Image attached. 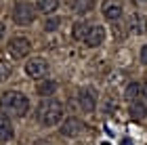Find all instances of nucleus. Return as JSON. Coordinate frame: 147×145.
Returning a JSON list of instances; mask_svg holds the SVG:
<instances>
[{
  "label": "nucleus",
  "instance_id": "39448f33",
  "mask_svg": "<svg viewBox=\"0 0 147 145\" xmlns=\"http://www.w3.org/2000/svg\"><path fill=\"white\" fill-rule=\"evenodd\" d=\"M46 71H49V63L42 57H34L30 61H25V74L30 78H44Z\"/></svg>",
  "mask_w": 147,
  "mask_h": 145
},
{
  "label": "nucleus",
  "instance_id": "9b49d317",
  "mask_svg": "<svg viewBox=\"0 0 147 145\" xmlns=\"http://www.w3.org/2000/svg\"><path fill=\"white\" fill-rule=\"evenodd\" d=\"M55 90H57V84L53 80H40L36 86V93L40 97H51V95H55Z\"/></svg>",
  "mask_w": 147,
  "mask_h": 145
},
{
  "label": "nucleus",
  "instance_id": "5701e85b",
  "mask_svg": "<svg viewBox=\"0 0 147 145\" xmlns=\"http://www.w3.org/2000/svg\"><path fill=\"white\" fill-rule=\"evenodd\" d=\"M143 2H147V0H143Z\"/></svg>",
  "mask_w": 147,
  "mask_h": 145
},
{
  "label": "nucleus",
  "instance_id": "423d86ee",
  "mask_svg": "<svg viewBox=\"0 0 147 145\" xmlns=\"http://www.w3.org/2000/svg\"><path fill=\"white\" fill-rule=\"evenodd\" d=\"M61 135L63 137H78L80 133H82L84 130V124H82V120H80V118H65L63 120V124H61Z\"/></svg>",
  "mask_w": 147,
  "mask_h": 145
},
{
  "label": "nucleus",
  "instance_id": "ddd939ff",
  "mask_svg": "<svg viewBox=\"0 0 147 145\" xmlns=\"http://www.w3.org/2000/svg\"><path fill=\"white\" fill-rule=\"evenodd\" d=\"M128 111H130V118H132V120H143V118L147 116V107H145L141 101H132Z\"/></svg>",
  "mask_w": 147,
  "mask_h": 145
},
{
  "label": "nucleus",
  "instance_id": "dca6fc26",
  "mask_svg": "<svg viewBox=\"0 0 147 145\" xmlns=\"http://www.w3.org/2000/svg\"><path fill=\"white\" fill-rule=\"evenodd\" d=\"M90 9H92V0H78L74 4V11L76 13H88Z\"/></svg>",
  "mask_w": 147,
  "mask_h": 145
},
{
  "label": "nucleus",
  "instance_id": "0eeeda50",
  "mask_svg": "<svg viewBox=\"0 0 147 145\" xmlns=\"http://www.w3.org/2000/svg\"><path fill=\"white\" fill-rule=\"evenodd\" d=\"M78 103L80 107H82V111H86V114H90V111H95L97 107V95L92 88H82L78 95Z\"/></svg>",
  "mask_w": 147,
  "mask_h": 145
},
{
  "label": "nucleus",
  "instance_id": "f3484780",
  "mask_svg": "<svg viewBox=\"0 0 147 145\" xmlns=\"http://www.w3.org/2000/svg\"><path fill=\"white\" fill-rule=\"evenodd\" d=\"M59 23H61V19H59V17H49V19H46V23H44V30L46 32H55L59 28Z\"/></svg>",
  "mask_w": 147,
  "mask_h": 145
},
{
  "label": "nucleus",
  "instance_id": "20e7f679",
  "mask_svg": "<svg viewBox=\"0 0 147 145\" xmlns=\"http://www.w3.org/2000/svg\"><path fill=\"white\" fill-rule=\"evenodd\" d=\"M30 49H32V42H30V38H25V36H15V38L9 40V55L15 57V59L25 57L30 53Z\"/></svg>",
  "mask_w": 147,
  "mask_h": 145
},
{
  "label": "nucleus",
  "instance_id": "2eb2a0df",
  "mask_svg": "<svg viewBox=\"0 0 147 145\" xmlns=\"http://www.w3.org/2000/svg\"><path fill=\"white\" fill-rule=\"evenodd\" d=\"M141 90H143V88L139 86L137 82H130L128 86H126V90H124V97L128 99V101H137V97L141 95Z\"/></svg>",
  "mask_w": 147,
  "mask_h": 145
},
{
  "label": "nucleus",
  "instance_id": "4468645a",
  "mask_svg": "<svg viewBox=\"0 0 147 145\" xmlns=\"http://www.w3.org/2000/svg\"><path fill=\"white\" fill-rule=\"evenodd\" d=\"M88 28H90L88 23H84V21H76V23H74V28H71V36L76 38V40H84L86 34H88Z\"/></svg>",
  "mask_w": 147,
  "mask_h": 145
},
{
  "label": "nucleus",
  "instance_id": "4be33fe9",
  "mask_svg": "<svg viewBox=\"0 0 147 145\" xmlns=\"http://www.w3.org/2000/svg\"><path fill=\"white\" fill-rule=\"evenodd\" d=\"M122 145H132V143H130L128 139H124V141H122Z\"/></svg>",
  "mask_w": 147,
  "mask_h": 145
},
{
  "label": "nucleus",
  "instance_id": "aec40b11",
  "mask_svg": "<svg viewBox=\"0 0 147 145\" xmlns=\"http://www.w3.org/2000/svg\"><path fill=\"white\" fill-rule=\"evenodd\" d=\"M4 30H6V28H4V23L0 21V40H2V38H4Z\"/></svg>",
  "mask_w": 147,
  "mask_h": 145
},
{
  "label": "nucleus",
  "instance_id": "9d476101",
  "mask_svg": "<svg viewBox=\"0 0 147 145\" xmlns=\"http://www.w3.org/2000/svg\"><path fill=\"white\" fill-rule=\"evenodd\" d=\"M11 137H13V124L9 120V116L0 111V143L9 141Z\"/></svg>",
  "mask_w": 147,
  "mask_h": 145
},
{
  "label": "nucleus",
  "instance_id": "a211bd4d",
  "mask_svg": "<svg viewBox=\"0 0 147 145\" xmlns=\"http://www.w3.org/2000/svg\"><path fill=\"white\" fill-rule=\"evenodd\" d=\"M9 74H11L9 65H6V63H0V82H4L6 78H9Z\"/></svg>",
  "mask_w": 147,
  "mask_h": 145
},
{
  "label": "nucleus",
  "instance_id": "7ed1b4c3",
  "mask_svg": "<svg viewBox=\"0 0 147 145\" xmlns=\"http://www.w3.org/2000/svg\"><path fill=\"white\" fill-rule=\"evenodd\" d=\"M36 19V9L32 2H17L13 6V21L19 25H30Z\"/></svg>",
  "mask_w": 147,
  "mask_h": 145
},
{
  "label": "nucleus",
  "instance_id": "1a4fd4ad",
  "mask_svg": "<svg viewBox=\"0 0 147 145\" xmlns=\"http://www.w3.org/2000/svg\"><path fill=\"white\" fill-rule=\"evenodd\" d=\"M103 17L107 21H118L122 17V4L118 0H105L103 2Z\"/></svg>",
  "mask_w": 147,
  "mask_h": 145
},
{
  "label": "nucleus",
  "instance_id": "f257e3e1",
  "mask_svg": "<svg viewBox=\"0 0 147 145\" xmlns=\"http://www.w3.org/2000/svg\"><path fill=\"white\" fill-rule=\"evenodd\" d=\"M61 118H63V105L53 97H44L36 107V120L42 126H55L61 122Z\"/></svg>",
  "mask_w": 147,
  "mask_h": 145
},
{
  "label": "nucleus",
  "instance_id": "6e6552de",
  "mask_svg": "<svg viewBox=\"0 0 147 145\" xmlns=\"http://www.w3.org/2000/svg\"><path fill=\"white\" fill-rule=\"evenodd\" d=\"M103 40H105V28L103 25H90L88 34H86V38H84L86 47L95 49V47H99V44H103Z\"/></svg>",
  "mask_w": 147,
  "mask_h": 145
},
{
  "label": "nucleus",
  "instance_id": "f8f14e48",
  "mask_svg": "<svg viewBox=\"0 0 147 145\" xmlns=\"http://www.w3.org/2000/svg\"><path fill=\"white\" fill-rule=\"evenodd\" d=\"M36 6L44 15H53V13L57 11V6H59V0H36Z\"/></svg>",
  "mask_w": 147,
  "mask_h": 145
},
{
  "label": "nucleus",
  "instance_id": "f03ea898",
  "mask_svg": "<svg viewBox=\"0 0 147 145\" xmlns=\"http://www.w3.org/2000/svg\"><path fill=\"white\" fill-rule=\"evenodd\" d=\"M0 107H2L4 114H13V116L21 118L30 111V99L23 93H19V90H6L0 97Z\"/></svg>",
  "mask_w": 147,
  "mask_h": 145
},
{
  "label": "nucleus",
  "instance_id": "6ab92c4d",
  "mask_svg": "<svg viewBox=\"0 0 147 145\" xmlns=\"http://www.w3.org/2000/svg\"><path fill=\"white\" fill-rule=\"evenodd\" d=\"M141 63H145V65H147V44L141 49Z\"/></svg>",
  "mask_w": 147,
  "mask_h": 145
},
{
  "label": "nucleus",
  "instance_id": "412c9836",
  "mask_svg": "<svg viewBox=\"0 0 147 145\" xmlns=\"http://www.w3.org/2000/svg\"><path fill=\"white\" fill-rule=\"evenodd\" d=\"M143 95H145V97H147V82H145V84H143Z\"/></svg>",
  "mask_w": 147,
  "mask_h": 145
}]
</instances>
